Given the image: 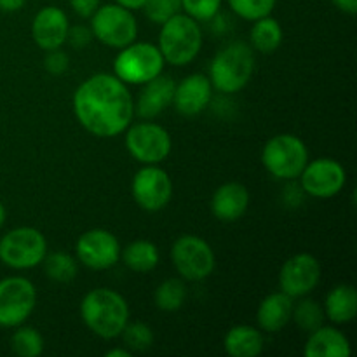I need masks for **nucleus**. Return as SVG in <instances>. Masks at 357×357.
<instances>
[{
	"label": "nucleus",
	"instance_id": "obj_6",
	"mask_svg": "<svg viewBox=\"0 0 357 357\" xmlns=\"http://www.w3.org/2000/svg\"><path fill=\"white\" fill-rule=\"evenodd\" d=\"M162 54L159 47L150 42H131L119 49L114 59V75L126 86H143L164 72Z\"/></svg>",
	"mask_w": 357,
	"mask_h": 357
},
{
	"label": "nucleus",
	"instance_id": "obj_17",
	"mask_svg": "<svg viewBox=\"0 0 357 357\" xmlns=\"http://www.w3.org/2000/svg\"><path fill=\"white\" fill-rule=\"evenodd\" d=\"M68 28L70 23L65 10L56 6H45L31 21V38L42 51H52L66 44Z\"/></svg>",
	"mask_w": 357,
	"mask_h": 357
},
{
	"label": "nucleus",
	"instance_id": "obj_23",
	"mask_svg": "<svg viewBox=\"0 0 357 357\" xmlns=\"http://www.w3.org/2000/svg\"><path fill=\"white\" fill-rule=\"evenodd\" d=\"M324 316L333 324H347L357 316V291L352 284H337L324 300Z\"/></svg>",
	"mask_w": 357,
	"mask_h": 357
},
{
	"label": "nucleus",
	"instance_id": "obj_38",
	"mask_svg": "<svg viewBox=\"0 0 357 357\" xmlns=\"http://www.w3.org/2000/svg\"><path fill=\"white\" fill-rule=\"evenodd\" d=\"M26 2L28 0H0V10L7 14L17 13L20 9H23Z\"/></svg>",
	"mask_w": 357,
	"mask_h": 357
},
{
	"label": "nucleus",
	"instance_id": "obj_29",
	"mask_svg": "<svg viewBox=\"0 0 357 357\" xmlns=\"http://www.w3.org/2000/svg\"><path fill=\"white\" fill-rule=\"evenodd\" d=\"M10 349L20 357H38L44 352V338L35 328L21 324L10 337Z\"/></svg>",
	"mask_w": 357,
	"mask_h": 357
},
{
	"label": "nucleus",
	"instance_id": "obj_32",
	"mask_svg": "<svg viewBox=\"0 0 357 357\" xmlns=\"http://www.w3.org/2000/svg\"><path fill=\"white\" fill-rule=\"evenodd\" d=\"M223 0H181V10L199 23L211 21L222 9Z\"/></svg>",
	"mask_w": 357,
	"mask_h": 357
},
{
	"label": "nucleus",
	"instance_id": "obj_27",
	"mask_svg": "<svg viewBox=\"0 0 357 357\" xmlns=\"http://www.w3.org/2000/svg\"><path fill=\"white\" fill-rule=\"evenodd\" d=\"M42 265H44L45 275L51 281L59 282V284L72 282L79 274V260L70 253H65V251L47 253Z\"/></svg>",
	"mask_w": 357,
	"mask_h": 357
},
{
	"label": "nucleus",
	"instance_id": "obj_33",
	"mask_svg": "<svg viewBox=\"0 0 357 357\" xmlns=\"http://www.w3.org/2000/svg\"><path fill=\"white\" fill-rule=\"evenodd\" d=\"M143 10L153 24H162L174 14L181 13V0H146Z\"/></svg>",
	"mask_w": 357,
	"mask_h": 357
},
{
	"label": "nucleus",
	"instance_id": "obj_13",
	"mask_svg": "<svg viewBox=\"0 0 357 357\" xmlns=\"http://www.w3.org/2000/svg\"><path fill=\"white\" fill-rule=\"evenodd\" d=\"M298 180L303 194L316 199H331L344 190L347 171L338 160L319 157L307 162Z\"/></svg>",
	"mask_w": 357,
	"mask_h": 357
},
{
	"label": "nucleus",
	"instance_id": "obj_1",
	"mask_svg": "<svg viewBox=\"0 0 357 357\" xmlns=\"http://www.w3.org/2000/svg\"><path fill=\"white\" fill-rule=\"evenodd\" d=\"M72 107L79 124L96 138H115L135 117V100L128 86L112 73L87 77L73 93Z\"/></svg>",
	"mask_w": 357,
	"mask_h": 357
},
{
	"label": "nucleus",
	"instance_id": "obj_2",
	"mask_svg": "<svg viewBox=\"0 0 357 357\" xmlns=\"http://www.w3.org/2000/svg\"><path fill=\"white\" fill-rule=\"evenodd\" d=\"M80 317L87 330L105 340L121 337L129 321V305L121 293L110 288H94L80 302Z\"/></svg>",
	"mask_w": 357,
	"mask_h": 357
},
{
	"label": "nucleus",
	"instance_id": "obj_26",
	"mask_svg": "<svg viewBox=\"0 0 357 357\" xmlns=\"http://www.w3.org/2000/svg\"><path fill=\"white\" fill-rule=\"evenodd\" d=\"M188 289L185 284V279L169 278L157 286L153 293V302L155 307L162 312H176L187 302Z\"/></svg>",
	"mask_w": 357,
	"mask_h": 357
},
{
	"label": "nucleus",
	"instance_id": "obj_31",
	"mask_svg": "<svg viewBox=\"0 0 357 357\" xmlns=\"http://www.w3.org/2000/svg\"><path fill=\"white\" fill-rule=\"evenodd\" d=\"M227 3L236 16L246 21H257L271 16L278 0H227Z\"/></svg>",
	"mask_w": 357,
	"mask_h": 357
},
{
	"label": "nucleus",
	"instance_id": "obj_30",
	"mask_svg": "<svg viewBox=\"0 0 357 357\" xmlns=\"http://www.w3.org/2000/svg\"><path fill=\"white\" fill-rule=\"evenodd\" d=\"M124 345L131 352H145L153 345V331L152 328L142 321H128L121 333Z\"/></svg>",
	"mask_w": 357,
	"mask_h": 357
},
{
	"label": "nucleus",
	"instance_id": "obj_37",
	"mask_svg": "<svg viewBox=\"0 0 357 357\" xmlns=\"http://www.w3.org/2000/svg\"><path fill=\"white\" fill-rule=\"evenodd\" d=\"M331 2L338 10L349 14V16H354L357 13V0H331Z\"/></svg>",
	"mask_w": 357,
	"mask_h": 357
},
{
	"label": "nucleus",
	"instance_id": "obj_10",
	"mask_svg": "<svg viewBox=\"0 0 357 357\" xmlns=\"http://www.w3.org/2000/svg\"><path fill=\"white\" fill-rule=\"evenodd\" d=\"M126 149L135 160L145 164H159L169 157L173 139L169 131L152 121L129 124L126 129Z\"/></svg>",
	"mask_w": 357,
	"mask_h": 357
},
{
	"label": "nucleus",
	"instance_id": "obj_41",
	"mask_svg": "<svg viewBox=\"0 0 357 357\" xmlns=\"http://www.w3.org/2000/svg\"><path fill=\"white\" fill-rule=\"evenodd\" d=\"M6 218H7V211H6V206L0 202V229H2V225L6 223Z\"/></svg>",
	"mask_w": 357,
	"mask_h": 357
},
{
	"label": "nucleus",
	"instance_id": "obj_28",
	"mask_svg": "<svg viewBox=\"0 0 357 357\" xmlns=\"http://www.w3.org/2000/svg\"><path fill=\"white\" fill-rule=\"evenodd\" d=\"M324 319H326V316H324L323 305L317 303L316 300L302 296L300 302L293 305L291 321H295L296 326L305 331V333H310V331L323 326Z\"/></svg>",
	"mask_w": 357,
	"mask_h": 357
},
{
	"label": "nucleus",
	"instance_id": "obj_5",
	"mask_svg": "<svg viewBox=\"0 0 357 357\" xmlns=\"http://www.w3.org/2000/svg\"><path fill=\"white\" fill-rule=\"evenodd\" d=\"M261 162L275 180L295 181L309 162V149L296 135L281 132L265 143L261 150Z\"/></svg>",
	"mask_w": 357,
	"mask_h": 357
},
{
	"label": "nucleus",
	"instance_id": "obj_18",
	"mask_svg": "<svg viewBox=\"0 0 357 357\" xmlns=\"http://www.w3.org/2000/svg\"><path fill=\"white\" fill-rule=\"evenodd\" d=\"M174 87H176V82L173 77L164 75V73L143 84V89L139 91L135 107L136 114L145 121L155 119L157 115H160L167 107L173 105Z\"/></svg>",
	"mask_w": 357,
	"mask_h": 357
},
{
	"label": "nucleus",
	"instance_id": "obj_36",
	"mask_svg": "<svg viewBox=\"0 0 357 357\" xmlns=\"http://www.w3.org/2000/svg\"><path fill=\"white\" fill-rule=\"evenodd\" d=\"M70 7L73 9V13L77 16L84 17V20H89L94 13H96L98 7L101 6V0H68Z\"/></svg>",
	"mask_w": 357,
	"mask_h": 357
},
{
	"label": "nucleus",
	"instance_id": "obj_40",
	"mask_svg": "<svg viewBox=\"0 0 357 357\" xmlns=\"http://www.w3.org/2000/svg\"><path fill=\"white\" fill-rule=\"evenodd\" d=\"M107 357H131L132 352L129 351L128 347H115V349H110V351H107Z\"/></svg>",
	"mask_w": 357,
	"mask_h": 357
},
{
	"label": "nucleus",
	"instance_id": "obj_9",
	"mask_svg": "<svg viewBox=\"0 0 357 357\" xmlns=\"http://www.w3.org/2000/svg\"><path fill=\"white\" fill-rule=\"evenodd\" d=\"M171 261L181 279L199 282L213 274L216 265L215 251L199 236H181L171 246Z\"/></svg>",
	"mask_w": 357,
	"mask_h": 357
},
{
	"label": "nucleus",
	"instance_id": "obj_3",
	"mask_svg": "<svg viewBox=\"0 0 357 357\" xmlns=\"http://www.w3.org/2000/svg\"><path fill=\"white\" fill-rule=\"evenodd\" d=\"M255 72V51L243 40H234L220 49L209 65L213 89L223 94L243 91Z\"/></svg>",
	"mask_w": 357,
	"mask_h": 357
},
{
	"label": "nucleus",
	"instance_id": "obj_35",
	"mask_svg": "<svg viewBox=\"0 0 357 357\" xmlns=\"http://www.w3.org/2000/svg\"><path fill=\"white\" fill-rule=\"evenodd\" d=\"M93 31L89 26L84 24H77V26L68 28V37H66V44L72 45L73 49H86L87 45L93 42Z\"/></svg>",
	"mask_w": 357,
	"mask_h": 357
},
{
	"label": "nucleus",
	"instance_id": "obj_39",
	"mask_svg": "<svg viewBox=\"0 0 357 357\" xmlns=\"http://www.w3.org/2000/svg\"><path fill=\"white\" fill-rule=\"evenodd\" d=\"M115 3H119V6L126 7L129 10H138L145 7L146 0H115Z\"/></svg>",
	"mask_w": 357,
	"mask_h": 357
},
{
	"label": "nucleus",
	"instance_id": "obj_21",
	"mask_svg": "<svg viewBox=\"0 0 357 357\" xmlns=\"http://www.w3.org/2000/svg\"><path fill=\"white\" fill-rule=\"evenodd\" d=\"M305 357H349L352 354L351 342L337 326H319L310 331L303 347Z\"/></svg>",
	"mask_w": 357,
	"mask_h": 357
},
{
	"label": "nucleus",
	"instance_id": "obj_7",
	"mask_svg": "<svg viewBox=\"0 0 357 357\" xmlns=\"http://www.w3.org/2000/svg\"><path fill=\"white\" fill-rule=\"evenodd\" d=\"M47 241L35 227H17L0 239V261L13 271H28L44 261Z\"/></svg>",
	"mask_w": 357,
	"mask_h": 357
},
{
	"label": "nucleus",
	"instance_id": "obj_11",
	"mask_svg": "<svg viewBox=\"0 0 357 357\" xmlns=\"http://www.w3.org/2000/svg\"><path fill=\"white\" fill-rule=\"evenodd\" d=\"M35 307L37 289L30 279L10 275L0 281V326H21L33 314Z\"/></svg>",
	"mask_w": 357,
	"mask_h": 357
},
{
	"label": "nucleus",
	"instance_id": "obj_12",
	"mask_svg": "<svg viewBox=\"0 0 357 357\" xmlns=\"http://www.w3.org/2000/svg\"><path fill=\"white\" fill-rule=\"evenodd\" d=\"M131 194L139 208L157 213L166 208L173 197V180L159 164H145L132 178Z\"/></svg>",
	"mask_w": 357,
	"mask_h": 357
},
{
	"label": "nucleus",
	"instance_id": "obj_15",
	"mask_svg": "<svg viewBox=\"0 0 357 357\" xmlns=\"http://www.w3.org/2000/svg\"><path fill=\"white\" fill-rule=\"evenodd\" d=\"M321 281V264L312 253H296L279 271V288L291 298L310 295Z\"/></svg>",
	"mask_w": 357,
	"mask_h": 357
},
{
	"label": "nucleus",
	"instance_id": "obj_20",
	"mask_svg": "<svg viewBox=\"0 0 357 357\" xmlns=\"http://www.w3.org/2000/svg\"><path fill=\"white\" fill-rule=\"evenodd\" d=\"M295 298L282 291L271 293L260 302L257 310L258 328L265 333H279L291 323Z\"/></svg>",
	"mask_w": 357,
	"mask_h": 357
},
{
	"label": "nucleus",
	"instance_id": "obj_14",
	"mask_svg": "<svg viewBox=\"0 0 357 357\" xmlns=\"http://www.w3.org/2000/svg\"><path fill=\"white\" fill-rule=\"evenodd\" d=\"M75 258L91 271H108L121 261V243L105 229H91L77 239Z\"/></svg>",
	"mask_w": 357,
	"mask_h": 357
},
{
	"label": "nucleus",
	"instance_id": "obj_16",
	"mask_svg": "<svg viewBox=\"0 0 357 357\" xmlns=\"http://www.w3.org/2000/svg\"><path fill=\"white\" fill-rule=\"evenodd\" d=\"M213 100V84L204 73H192L174 87L173 107L183 117H195L209 107Z\"/></svg>",
	"mask_w": 357,
	"mask_h": 357
},
{
	"label": "nucleus",
	"instance_id": "obj_24",
	"mask_svg": "<svg viewBox=\"0 0 357 357\" xmlns=\"http://www.w3.org/2000/svg\"><path fill=\"white\" fill-rule=\"evenodd\" d=\"M121 260L129 271L136 272V274H146L159 265L160 251L152 241L138 239L121 250Z\"/></svg>",
	"mask_w": 357,
	"mask_h": 357
},
{
	"label": "nucleus",
	"instance_id": "obj_19",
	"mask_svg": "<svg viewBox=\"0 0 357 357\" xmlns=\"http://www.w3.org/2000/svg\"><path fill=\"white\" fill-rule=\"evenodd\" d=\"M250 208V190L243 183L229 181L215 190L211 197V213L216 220L225 223L237 222Z\"/></svg>",
	"mask_w": 357,
	"mask_h": 357
},
{
	"label": "nucleus",
	"instance_id": "obj_34",
	"mask_svg": "<svg viewBox=\"0 0 357 357\" xmlns=\"http://www.w3.org/2000/svg\"><path fill=\"white\" fill-rule=\"evenodd\" d=\"M70 66V58L65 51L59 49H52V51H45L44 58V68L45 72L51 73V75L59 77L68 70Z\"/></svg>",
	"mask_w": 357,
	"mask_h": 357
},
{
	"label": "nucleus",
	"instance_id": "obj_8",
	"mask_svg": "<svg viewBox=\"0 0 357 357\" xmlns=\"http://www.w3.org/2000/svg\"><path fill=\"white\" fill-rule=\"evenodd\" d=\"M89 20L93 37L107 47L122 49L138 37L135 14L119 3H101Z\"/></svg>",
	"mask_w": 357,
	"mask_h": 357
},
{
	"label": "nucleus",
	"instance_id": "obj_22",
	"mask_svg": "<svg viewBox=\"0 0 357 357\" xmlns=\"http://www.w3.org/2000/svg\"><path fill=\"white\" fill-rule=\"evenodd\" d=\"M264 333L260 328L237 324L227 331L223 349L230 357H257L264 351Z\"/></svg>",
	"mask_w": 357,
	"mask_h": 357
},
{
	"label": "nucleus",
	"instance_id": "obj_25",
	"mask_svg": "<svg viewBox=\"0 0 357 357\" xmlns=\"http://www.w3.org/2000/svg\"><path fill=\"white\" fill-rule=\"evenodd\" d=\"M282 44V26L275 17L265 16L253 21L250 31V45L260 54H272Z\"/></svg>",
	"mask_w": 357,
	"mask_h": 357
},
{
	"label": "nucleus",
	"instance_id": "obj_4",
	"mask_svg": "<svg viewBox=\"0 0 357 357\" xmlns=\"http://www.w3.org/2000/svg\"><path fill=\"white\" fill-rule=\"evenodd\" d=\"M202 42L204 38L199 21L185 13H178L160 24L157 47L164 61L174 66H185L197 58Z\"/></svg>",
	"mask_w": 357,
	"mask_h": 357
}]
</instances>
